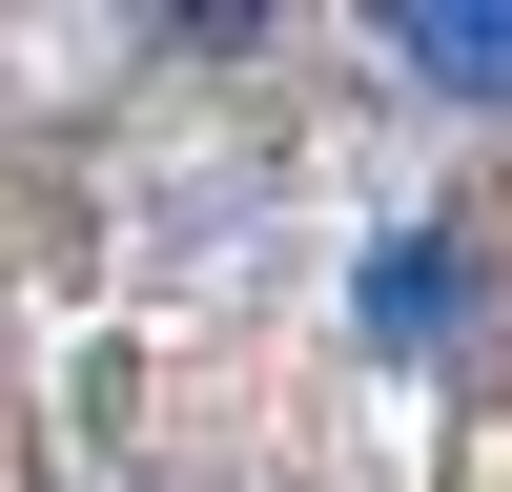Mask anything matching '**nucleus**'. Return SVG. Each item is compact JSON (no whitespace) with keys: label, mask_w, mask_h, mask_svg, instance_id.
<instances>
[{"label":"nucleus","mask_w":512,"mask_h":492,"mask_svg":"<svg viewBox=\"0 0 512 492\" xmlns=\"http://www.w3.org/2000/svg\"><path fill=\"white\" fill-rule=\"evenodd\" d=\"M390 62L431 82V103H512V0H410Z\"/></svg>","instance_id":"obj_2"},{"label":"nucleus","mask_w":512,"mask_h":492,"mask_svg":"<svg viewBox=\"0 0 512 492\" xmlns=\"http://www.w3.org/2000/svg\"><path fill=\"white\" fill-rule=\"evenodd\" d=\"M349 328H369L390 369H451V349L492 328V246H472V226H390L369 287H349Z\"/></svg>","instance_id":"obj_1"}]
</instances>
